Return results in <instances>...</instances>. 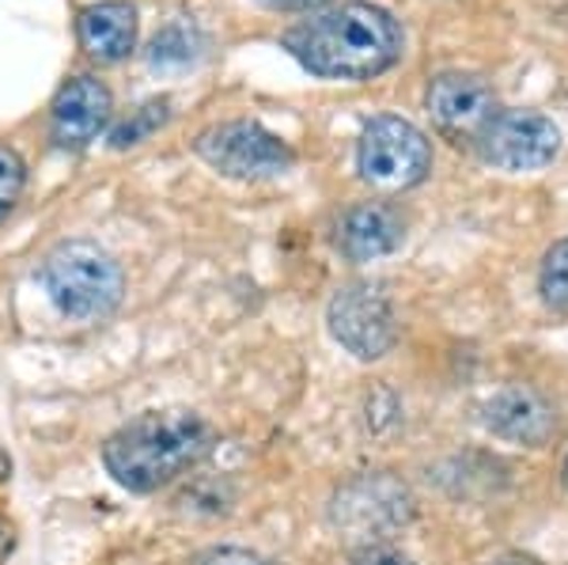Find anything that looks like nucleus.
Masks as SVG:
<instances>
[{"label":"nucleus","mask_w":568,"mask_h":565,"mask_svg":"<svg viewBox=\"0 0 568 565\" xmlns=\"http://www.w3.org/2000/svg\"><path fill=\"white\" fill-rule=\"evenodd\" d=\"M284 50L323 80H375L402 61L406 34L398 20L379 4L349 0L326 8L284 34Z\"/></svg>","instance_id":"1"},{"label":"nucleus","mask_w":568,"mask_h":565,"mask_svg":"<svg viewBox=\"0 0 568 565\" xmlns=\"http://www.w3.org/2000/svg\"><path fill=\"white\" fill-rule=\"evenodd\" d=\"M209 448L213 425L194 410H149L103 444V463L130 494H155L197 467Z\"/></svg>","instance_id":"2"},{"label":"nucleus","mask_w":568,"mask_h":565,"mask_svg":"<svg viewBox=\"0 0 568 565\" xmlns=\"http://www.w3.org/2000/svg\"><path fill=\"white\" fill-rule=\"evenodd\" d=\"M42 289L72 323H99L122 304L125 273L114 254L91 240L58 243L42 262Z\"/></svg>","instance_id":"3"},{"label":"nucleus","mask_w":568,"mask_h":565,"mask_svg":"<svg viewBox=\"0 0 568 565\" xmlns=\"http://www.w3.org/2000/svg\"><path fill=\"white\" fill-rule=\"evenodd\" d=\"M356 171L375 190H409L433 171V141L398 114L372 118L356 144Z\"/></svg>","instance_id":"4"},{"label":"nucleus","mask_w":568,"mask_h":565,"mask_svg":"<svg viewBox=\"0 0 568 565\" xmlns=\"http://www.w3.org/2000/svg\"><path fill=\"white\" fill-rule=\"evenodd\" d=\"M326 326L356 361L387 357L398 342V315L383 281H349L337 289L326 307Z\"/></svg>","instance_id":"5"},{"label":"nucleus","mask_w":568,"mask_h":565,"mask_svg":"<svg viewBox=\"0 0 568 565\" xmlns=\"http://www.w3.org/2000/svg\"><path fill=\"white\" fill-rule=\"evenodd\" d=\"M194 152L213 171L227 179H273L296 163V152L288 141L270 133L262 122L235 118V122H216L197 133Z\"/></svg>","instance_id":"6"},{"label":"nucleus","mask_w":568,"mask_h":565,"mask_svg":"<svg viewBox=\"0 0 568 565\" xmlns=\"http://www.w3.org/2000/svg\"><path fill=\"white\" fill-rule=\"evenodd\" d=\"M409 516H414V497H409L406 482L394 475H361L345 482L329 505V521L337 532L364 546H375L398 527H406Z\"/></svg>","instance_id":"7"},{"label":"nucleus","mask_w":568,"mask_h":565,"mask_svg":"<svg viewBox=\"0 0 568 565\" xmlns=\"http://www.w3.org/2000/svg\"><path fill=\"white\" fill-rule=\"evenodd\" d=\"M474 149L504 175H530L561 157V130L554 118L538 111H497Z\"/></svg>","instance_id":"8"},{"label":"nucleus","mask_w":568,"mask_h":565,"mask_svg":"<svg viewBox=\"0 0 568 565\" xmlns=\"http://www.w3.org/2000/svg\"><path fill=\"white\" fill-rule=\"evenodd\" d=\"M425 107L433 114L436 130L455 144H474L481 137L485 125L497 118L500 103L497 91L481 72H439L425 91Z\"/></svg>","instance_id":"9"},{"label":"nucleus","mask_w":568,"mask_h":565,"mask_svg":"<svg viewBox=\"0 0 568 565\" xmlns=\"http://www.w3.org/2000/svg\"><path fill=\"white\" fill-rule=\"evenodd\" d=\"M114 95L99 77H72L50 103V137L58 149L80 152L106 130Z\"/></svg>","instance_id":"10"},{"label":"nucleus","mask_w":568,"mask_h":565,"mask_svg":"<svg viewBox=\"0 0 568 565\" xmlns=\"http://www.w3.org/2000/svg\"><path fill=\"white\" fill-rule=\"evenodd\" d=\"M481 425L500 441L538 448L557 430V414L542 395L530 387H504L481 406Z\"/></svg>","instance_id":"11"},{"label":"nucleus","mask_w":568,"mask_h":565,"mask_svg":"<svg viewBox=\"0 0 568 565\" xmlns=\"http://www.w3.org/2000/svg\"><path fill=\"white\" fill-rule=\"evenodd\" d=\"M406 240V221L387 202H361L337 221V251L349 262H375Z\"/></svg>","instance_id":"12"},{"label":"nucleus","mask_w":568,"mask_h":565,"mask_svg":"<svg viewBox=\"0 0 568 565\" xmlns=\"http://www.w3.org/2000/svg\"><path fill=\"white\" fill-rule=\"evenodd\" d=\"M136 8L130 0H103V4H88L77 20V39L84 53L99 65H114V61L130 58L136 46Z\"/></svg>","instance_id":"13"},{"label":"nucleus","mask_w":568,"mask_h":565,"mask_svg":"<svg viewBox=\"0 0 568 565\" xmlns=\"http://www.w3.org/2000/svg\"><path fill=\"white\" fill-rule=\"evenodd\" d=\"M205 50V39L190 20H171L168 27L155 31V39L149 42V65L160 72H175L190 69Z\"/></svg>","instance_id":"14"},{"label":"nucleus","mask_w":568,"mask_h":565,"mask_svg":"<svg viewBox=\"0 0 568 565\" xmlns=\"http://www.w3.org/2000/svg\"><path fill=\"white\" fill-rule=\"evenodd\" d=\"M168 118H171L168 99H149V103H141L136 111H130V118H122L110 130V149H133V144L149 141L160 125H168Z\"/></svg>","instance_id":"15"},{"label":"nucleus","mask_w":568,"mask_h":565,"mask_svg":"<svg viewBox=\"0 0 568 565\" xmlns=\"http://www.w3.org/2000/svg\"><path fill=\"white\" fill-rule=\"evenodd\" d=\"M538 293H542L546 307L568 312V240H557L546 251L542 270H538Z\"/></svg>","instance_id":"16"},{"label":"nucleus","mask_w":568,"mask_h":565,"mask_svg":"<svg viewBox=\"0 0 568 565\" xmlns=\"http://www.w3.org/2000/svg\"><path fill=\"white\" fill-rule=\"evenodd\" d=\"M27 186V163L16 149L0 144V221L16 209V202L23 198Z\"/></svg>","instance_id":"17"},{"label":"nucleus","mask_w":568,"mask_h":565,"mask_svg":"<svg viewBox=\"0 0 568 565\" xmlns=\"http://www.w3.org/2000/svg\"><path fill=\"white\" fill-rule=\"evenodd\" d=\"M197 565H273V562L254 551H246V546H216V551L201 554Z\"/></svg>","instance_id":"18"},{"label":"nucleus","mask_w":568,"mask_h":565,"mask_svg":"<svg viewBox=\"0 0 568 565\" xmlns=\"http://www.w3.org/2000/svg\"><path fill=\"white\" fill-rule=\"evenodd\" d=\"M353 565H417L414 558H406L402 551H394V546H361V551L353 554Z\"/></svg>","instance_id":"19"},{"label":"nucleus","mask_w":568,"mask_h":565,"mask_svg":"<svg viewBox=\"0 0 568 565\" xmlns=\"http://www.w3.org/2000/svg\"><path fill=\"white\" fill-rule=\"evenodd\" d=\"M16 543H20V532H16V524L8 521L4 513H0V565L16 554Z\"/></svg>","instance_id":"20"},{"label":"nucleus","mask_w":568,"mask_h":565,"mask_svg":"<svg viewBox=\"0 0 568 565\" xmlns=\"http://www.w3.org/2000/svg\"><path fill=\"white\" fill-rule=\"evenodd\" d=\"M270 12H311V8H323L326 0H258Z\"/></svg>","instance_id":"21"},{"label":"nucleus","mask_w":568,"mask_h":565,"mask_svg":"<svg viewBox=\"0 0 568 565\" xmlns=\"http://www.w3.org/2000/svg\"><path fill=\"white\" fill-rule=\"evenodd\" d=\"M485 565H542V562L524 558V554H504V558H493V562H485Z\"/></svg>","instance_id":"22"},{"label":"nucleus","mask_w":568,"mask_h":565,"mask_svg":"<svg viewBox=\"0 0 568 565\" xmlns=\"http://www.w3.org/2000/svg\"><path fill=\"white\" fill-rule=\"evenodd\" d=\"M8 478H12V455L0 448V482H8Z\"/></svg>","instance_id":"23"},{"label":"nucleus","mask_w":568,"mask_h":565,"mask_svg":"<svg viewBox=\"0 0 568 565\" xmlns=\"http://www.w3.org/2000/svg\"><path fill=\"white\" fill-rule=\"evenodd\" d=\"M565 486H568V460H565Z\"/></svg>","instance_id":"24"}]
</instances>
